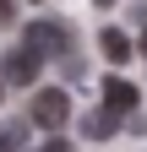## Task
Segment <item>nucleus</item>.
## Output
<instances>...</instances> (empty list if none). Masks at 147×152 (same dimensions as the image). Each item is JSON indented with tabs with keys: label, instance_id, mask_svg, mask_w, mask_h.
I'll list each match as a JSON object with an SVG mask.
<instances>
[{
	"label": "nucleus",
	"instance_id": "obj_1",
	"mask_svg": "<svg viewBox=\"0 0 147 152\" xmlns=\"http://www.w3.org/2000/svg\"><path fill=\"white\" fill-rule=\"evenodd\" d=\"M27 114H33V125H38V130H60V125L71 120V92H65V87H38Z\"/></svg>",
	"mask_w": 147,
	"mask_h": 152
},
{
	"label": "nucleus",
	"instance_id": "obj_2",
	"mask_svg": "<svg viewBox=\"0 0 147 152\" xmlns=\"http://www.w3.org/2000/svg\"><path fill=\"white\" fill-rule=\"evenodd\" d=\"M27 49L38 54V60H65L71 27H65V22H27Z\"/></svg>",
	"mask_w": 147,
	"mask_h": 152
},
{
	"label": "nucleus",
	"instance_id": "obj_3",
	"mask_svg": "<svg viewBox=\"0 0 147 152\" xmlns=\"http://www.w3.org/2000/svg\"><path fill=\"white\" fill-rule=\"evenodd\" d=\"M0 82H11V87H38V54H33L27 44L11 49L6 60H0Z\"/></svg>",
	"mask_w": 147,
	"mask_h": 152
},
{
	"label": "nucleus",
	"instance_id": "obj_4",
	"mask_svg": "<svg viewBox=\"0 0 147 152\" xmlns=\"http://www.w3.org/2000/svg\"><path fill=\"white\" fill-rule=\"evenodd\" d=\"M104 109H115V114H131V109H136V87L125 82L120 71L104 76Z\"/></svg>",
	"mask_w": 147,
	"mask_h": 152
},
{
	"label": "nucleus",
	"instance_id": "obj_5",
	"mask_svg": "<svg viewBox=\"0 0 147 152\" xmlns=\"http://www.w3.org/2000/svg\"><path fill=\"white\" fill-rule=\"evenodd\" d=\"M115 130H120V114H115V109H93V114H82V136H87V141H109Z\"/></svg>",
	"mask_w": 147,
	"mask_h": 152
},
{
	"label": "nucleus",
	"instance_id": "obj_6",
	"mask_svg": "<svg viewBox=\"0 0 147 152\" xmlns=\"http://www.w3.org/2000/svg\"><path fill=\"white\" fill-rule=\"evenodd\" d=\"M98 49H104V60H109V65H125L136 44H131V38H125L120 27H104V33H98Z\"/></svg>",
	"mask_w": 147,
	"mask_h": 152
},
{
	"label": "nucleus",
	"instance_id": "obj_7",
	"mask_svg": "<svg viewBox=\"0 0 147 152\" xmlns=\"http://www.w3.org/2000/svg\"><path fill=\"white\" fill-rule=\"evenodd\" d=\"M38 152H71V141H65V136H49V141H44Z\"/></svg>",
	"mask_w": 147,
	"mask_h": 152
},
{
	"label": "nucleus",
	"instance_id": "obj_8",
	"mask_svg": "<svg viewBox=\"0 0 147 152\" xmlns=\"http://www.w3.org/2000/svg\"><path fill=\"white\" fill-rule=\"evenodd\" d=\"M0 22H11V0H0Z\"/></svg>",
	"mask_w": 147,
	"mask_h": 152
},
{
	"label": "nucleus",
	"instance_id": "obj_9",
	"mask_svg": "<svg viewBox=\"0 0 147 152\" xmlns=\"http://www.w3.org/2000/svg\"><path fill=\"white\" fill-rule=\"evenodd\" d=\"M142 54H147V33H142Z\"/></svg>",
	"mask_w": 147,
	"mask_h": 152
},
{
	"label": "nucleus",
	"instance_id": "obj_10",
	"mask_svg": "<svg viewBox=\"0 0 147 152\" xmlns=\"http://www.w3.org/2000/svg\"><path fill=\"white\" fill-rule=\"evenodd\" d=\"M0 87H6V82H0Z\"/></svg>",
	"mask_w": 147,
	"mask_h": 152
}]
</instances>
